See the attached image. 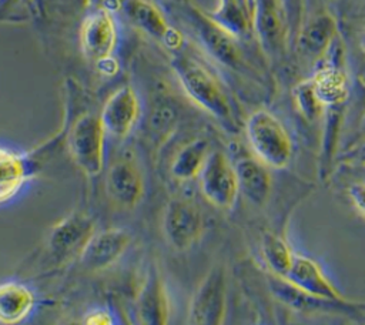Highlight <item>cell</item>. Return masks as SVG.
<instances>
[{"instance_id":"1","label":"cell","mask_w":365,"mask_h":325,"mask_svg":"<svg viewBox=\"0 0 365 325\" xmlns=\"http://www.w3.org/2000/svg\"><path fill=\"white\" fill-rule=\"evenodd\" d=\"M106 131L100 115L83 111L71 123L67 134L68 153L77 167L88 177H96L104 165Z\"/></svg>"},{"instance_id":"2","label":"cell","mask_w":365,"mask_h":325,"mask_svg":"<svg viewBox=\"0 0 365 325\" xmlns=\"http://www.w3.org/2000/svg\"><path fill=\"white\" fill-rule=\"evenodd\" d=\"M173 68L185 93L198 105L221 120L231 115V107L221 86L202 64L187 56H175Z\"/></svg>"},{"instance_id":"3","label":"cell","mask_w":365,"mask_h":325,"mask_svg":"<svg viewBox=\"0 0 365 325\" xmlns=\"http://www.w3.org/2000/svg\"><path fill=\"white\" fill-rule=\"evenodd\" d=\"M247 135L264 164L282 168L289 162L292 153L291 138L281 121L269 111L258 110L250 115Z\"/></svg>"},{"instance_id":"4","label":"cell","mask_w":365,"mask_h":325,"mask_svg":"<svg viewBox=\"0 0 365 325\" xmlns=\"http://www.w3.org/2000/svg\"><path fill=\"white\" fill-rule=\"evenodd\" d=\"M117 46V26L107 9L87 14L80 26V48L93 64L101 66L111 60Z\"/></svg>"},{"instance_id":"5","label":"cell","mask_w":365,"mask_h":325,"mask_svg":"<svg viewBox=\"0 0 365 325\" xmlns=\"http://www.w3.org/2000/svg\"><path fill=\"white\" fill-rule=\"evenodd\" d=\"M204 197L215 207L228 208L237 197V177L232 164L222 151L208 153L200 172Z\"/></svg>"},{"instance_id":"6","label":"cell","mask_w":365,"mask_h":325,"mask_svg":"<svg viewBox=\"0 0 365 325\" xmlns=\"http://www.w3.org/2000/svg\"><path fill=\"white\" fill-rule=\"evenodd\" d=\"M227 279L222 267L208 271L195 291L190 305V322L197 325H218L225 314Z\"/></svg>"},{"instance_id":"7","label":"cell","mask_w":365,"mask_h":325,"mask_svg":"<svg viewBox=\"0 0 365 325\" xmlns=\"http://www.w3.org/2000/svg\"><path fill=\"white\" fill-rule=\"evenodd\" d=\"M201 231L202 215L194 202L187 200L168 202L164 214V232L175 249H188L200 238Z\"/></svg>"},{"instance_id":"8","label":"cell","mask_w":365,"mask_h":325,"mask_svg":"<svg viewBox=\"0 0 365 325\" xmlns=\"http://www.w3.org/2000/svg\"><path fill=\"white\" fill-rule=\"evenodd\" d=\"M96 232V221L86 214H71L60 221L50 232L48 248L58 259L80 255Z\"/></svg>"},{"instance_id":"9","label":"cell","mask_w":365,"mask_h":325,"mask_svg":"<svg viewBox=\"0 0 365 325\" xmlns=\"http://www.w3.org/2000/svg\"><path fill=\"white\" fill-rule=\"evenodd\" d=\"M131 241L130 234L123 228H107L94 232L78 258L87 271H101L117 262Z\"/></svg>"},{"instance_id":"10","label":"cell","mask_w":365,"mask_h":325,"mask_svg":"<svg viewBox=\"0 0 365 325\" xmlns=\"http://www.w3.org/2000/svg\"><path fill=\"white\" fill-rule=\"evenodd\" d=\"M106 134L124 138L134 128L140 115V101L130 86L117 88L104 103L98 114Z\"/></svg>"},{"instance_id":"11","label":"cell","mask_w":365,"mask_h":325,"mask_svg":"<svg viewBox=\"0 0 365 325\" xmlns=\"http://www.w3.org/2000/svg\"><path fill=\"white\" fill-rule=\"evenodd\" d=\"M251 21L267 54H278L285 38L287 19L282 0H252Z\"/></svg>"},{"instance_id":"12","label":"cell","mask_w":365,"mask_h":325,"mask_svg":"<svg viewBox=\"0 0 365 325\" xmlns=\"http://www.w3.org/2000/svg\"><path fill=\"white\" fill-rule=\"evenodd\" d=\"M192 21L202 44L218 61L232 68L240 66L241 53L235 43V36L202 13L194 11Z\"/></svg>"},{"instance_id":"13","label":"cell","mask_w":365,"mask_h":325,"mask_svg":"<svg viewBox=\"0 0 365 325\" xmlns=\"http://www.w3.org/2000/svg\"><path fill=\"white\" fill-rule=\"evenodd\" d=\"M106 188L113 201L123 207H134L144 194V180L138 167L130 160L115 161L107 172Z\"/></svg>"},{"instance_id":"14","label":"cell","mask_w":365,"mask_h":325,"mask_svg":"<svg viewBox=\"0 0 365 325\" xmlns=\"http://www.w3.org/2000/svg\"><path fill=\"white\" fill-rule=\"evenodd\" d=\"M123 9L127 19L140 30L153 38L163 41L170 47L180 44V36L167 24L163 13L148 0H123Z\"/></svg>"},{"instance_id":"15","label":"cell","mask_w":365,"mask_h":325,"mask_svg":"<svg viewBox=\"0 0 365 325\" xmlns=\"http://www.w3.org/2000/svg\"><path fill=\"white\" fill-rule=\"evenodd\" d=\"M137 314L145 325H164L168 322L170 302L165 285L155 269H150L137 298Z\"/></svg>"},{"instance_id":"16","label":"cell","mask_w":365,"mask_h":325,"mask_svg":"<svg viewBox=\"0 0 365 325\" xmlns=\"http://www.w3.org/2000/svg\"><path fill=\"white\" fill-rule=\"evenodd\" d=\"M284 278H287L289 282H292L294 285H297L298 288L311 295H317L338 302L344 301L338 291L325 278L321 268L309 258L294 255L292 264Z\"/></svg>"},{"instance_id":"17","label":"cell","mask_w":365,"mask_h":325,"mask_svg":"<svg viewBox=\"0 0 365 325\" xmlns=\"http://www.w3.org/2000/svg\"><path fill=\"white\" fill-rule=\"evenodd\" d=\"M237 187L255 205L267 202L271 191V177L265 165L255 158H241L235 167Z\"/></svg>"},{"instance_id":"18","label":"cell","mask_w":365,"mask_h":325,"mask_svg":"<svg viewBox=\"0 0 365 325\" xmlns=\"http://www.w3.org/2000/svg\"><path fill=\"white\" fill-rule=\"evenodd\" d=\"M34 306L31 291L19 282L0 284V322L19 324L24 321Z\"/></svg>"},{"instance_id":"19","label":"cell","mask_w":365,"mask_h":325,"mask_svg":"<svg viewBox=\"0 0 365 325\" xmlns=\"http://www.w3.org/2000/svg\"><path fill=\"white\" fill-rule=\"evenodd\" d=\"M269 288L271 292L285 305L299 309V311H317V309H327L332 305L338 304V301L321 298L317 295H311L292 282H289L287 278L275 275L269 278Z\"/></svg>"},{"instance_id":"20","label":"cell","mask_w":365,"mask_h":325,"mask_svg":"<svg viewBox=\"0 0 365 325\" xmlns=\"http://www.w3.org/2000/svg\"><path fill=\"white\" fill-rule=\"evenodd\" d=\"M27 177V167L20 154L0 147V204L11 200Z\"/></svg>"},{"instance_id":"21","label":"cell","mask_w":365,"mask_h":325,"mask_svg":"<svg viewBox=\"0 0 365 325\" xmlns=\"http://www.w3.org/2000/svg\"><path fill=\"white\" fill-rule=\"evenodd\" d=\"M335 34V21L328 14H322L309 21L299 34V47L309 56L324 54Z\"/></svg>"},{"instance_id":"22","label":"cell","mask_w":365,"mask_h":325,"mask_svg":"<svg viewBox=\"0 0 365 325\" xmlns=\"http://www.w3.org/2000/svg\"><path fill=\"white\" fill-rule=\"evenodd\" d=\"M208 155V143L202 138L194 140L180 150L173 161L171 172L178 180H191L198 175Z\"/></svg>"},{"instance_id":"23","label":"cell","mask_w":365,"mask_h":325,"mask_svg":"<svg viewBox=\"0 0 365 325\" xmlns=\"http://www.w3.org/2000/svg\"><path fill=\"white\" fill-rule=\"evenodd\" d=\"M210 17L235 37L247 33L252 23L251 13L237 0H220L218 9Z\"/></svg>"},{"instance_id":"24","label":"cell","mask_w":365,"mask_h":325,"mask_svg":"<svg viewBox=\"0 0 365 325\" xmlns=\"http://www.w3.org/2000/svg\"><path fill=\"white\" fill-rule=\"evenodd\" d=\"M312 84L318 98L324 105L336 104L346 97V81L335 67H325L315 74Z\"/></svg>"},{"instance_id":"25","label":"cell","mask_w":365,"mask_h":325,"mask_svg":"<svg viewBox=\"0 0 365 325\" xmlns=\"http://www.w3.org/2000/svg\"><path fill=\"white\" fill-rule=\"evenodd\" d=\"M262 254L268 267L275 275H287L292 264L294 254L281 237L275 234H265L262 238Z\"/></svg>"},{"instance_id":"26","label":"cell","mask_w":365,"mask_h":325,"mask_svg":"<svg viewBox=\"0 0 365 325\" xmlns=\"http://www.w3.org/2000/svg\"><path fill=\"white\" fill-rule=\"evenodd\" d=\"M294 98L299 113L309 121L317 120L325 107L315 93L312 78L299 83L294 88Z\"/></svg>"},{"instance_id":"27","label":"cell","mask_w":365,"mask_h":325,"mask_svg":"<svg viewBox=\"0 0 365 325\" xmlns=\"http://www.w3.org/2000/svg\"><path fill=\"white\" fill-rule=\"evenodd\" d=\"M36 9L37 0H0V20H21Z\"/></svg>"},{"instance_id":"28","label":"cell","mask_w":365,"mask_h":325,"mask_svg":"<svg viewBox=\"0 0 365 325\" xmlns=\"http://www.w3.org/2000/svg\"><path fill=\"white\" fill-rule=\"evenodd\" d=\"M349 195L355 205L365 214V184H354L349 188Z\"/></svg>"},{"instance_id":"29","label":"cell","mask_w":365,"mask_h":325,"mask_svg":"<svg viewBox=\"0 0 365 325\" xmlns=\"http://www.w3.org/2000/svg\"><path fill=\"white\" fill-rule=\"evenodd\" d=\"M84 322L93 324V325H107V324H113V319L108 312H106L103 309H97V311H93L91 314H88L86 316Z\"/></svg>"},{"instance_id":"30","label":"cell","mask_w":365,"mask_h":325,"mask_svg":"<svg viewBox=\"0 0 365 325\" xmlns=\"http://www.w3.org/2000/svg\"><path fill=\"white\" fill-rule=\"evenodd\" d=\"M282 6L285 11L287 24H289L292 20L297 19V14L299 10V0H282Z\"/></svg>"},{"instance_id":"31","label":"cell","mask_w":365,"mask_h":325,"mask_svg":"<svg viewBox=\"0 0 365 325\" xmlns=\"http://www.w3.org/2000/svg\"><path fill=\"white\" fill-rule=\"evenodd\" d=\"M359 44H361V48L365 51V30L362 31V36H361V43H359Z\"/></svg>"}]
</instances>
